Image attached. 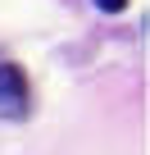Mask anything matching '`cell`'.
I'll return each mask as SVG.
<instances>
[{
	"mask_svg": "<svg viewBox=\"0 0 150 155\" xmlns=\"http://www.w3.org/2000/svg\"><path fill=\"white\" fill-rule=\"evenodd\" d=\"M27 105H32L27 78H23L14 64H0V114H5V119H23Z\"/></svg>",
	"mask_w": 150,
	"mask_h": 155,
	"instance_id": "6da1fadb",
	"label": "cell"
},
{
	"mask_svg": "<svg viewBox=\"0 0 150 155\" xmlns=\"http://www.w3.org/2000/svg\"><path fill=\"white\" fill-rule=\"evenodd\" d=\"M100 9H109V14H118V9H127V0H96Z\"/></svg>",
	"mask_w": 150,
	"mask_h": 155,
	"instance_id": "7a4b0ae2",
	"label": "cell"
}]
</instances>
